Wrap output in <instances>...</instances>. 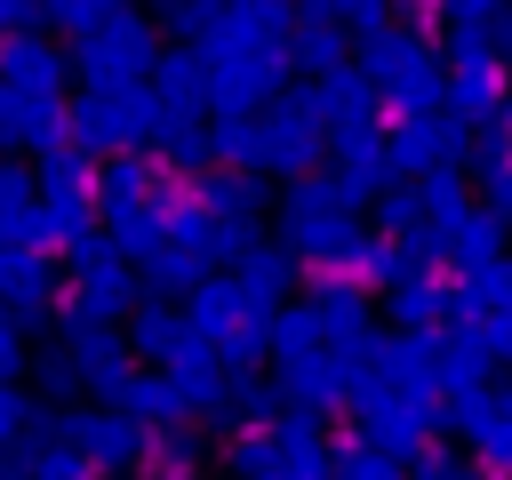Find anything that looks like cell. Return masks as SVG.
I'll return each mask as SVG.
<instances>
[{"mask_svg":"<svg viewBox=\"0 0 512 480\" xmlns=\"http://www.w3.org/2000/svg\"><path fill=\"white\" fill-rule=\"evenodd\" d=\"M128 128H144V112L120 96V88H96L72 104V144H120Z\"/></svg>","mask_w":512,"mask_h":480,"instance_id":"cell-2","label":"cell"},{"mask_svg":"<svg viewBox=\"0 0 512 480\" xmlns=\"http://www.w3.org/2000/svg\"><path fill=\"white\" fill-rule=\"evenodd\" d=\"M32 16H40V0H0V40H8V32H24Z\"/></svg>","mask_w":512,"mask_h":480,"instance_id":"cell-9","label":"cell"},{"mask_svg":"<svg viewBox=\"0 0 512 480\" xmlns=\"http://www.w3.org/2000/svg\"><path fill=\"white\" fill-rule=\"evenodd\" d=\"M80 224H88V200H80V192H48L32 240H80Z\"/></svg>","mask_w":512,"mask_h":480,"instance_id":"cell-5","label":"cell"},{"mask_svg":"<svg viewBox=\"0 0 512 480\" xmlns=\"http://www.w3.org/2000/svg\"><path fill=\"white\" fill-rule=\"evenodd\" d=\"M40 16H56L72 32H96V24H112V0H40Z\"/></svg>","mask_w":512,"mask_h":480,"instance_id":"cell-8","label":"cell"},{"mask_svg":"<svg viewBox=\"0 0 512 480\" xmlns=\"http://www.w3.org/2000/svg\"><path fill=\"white\" fill-rule=\"evenodd\" d=\"M136 48H144V32H136V24H96V32H88V48H80V72L112 88V80L136 64Z\"/></svg>","mask_w":512,"mask_h":480,"instance_id":"cell-3","label":"cell"},{"mask_svg":"<svg viewBox=\"0 0 512 480\" xmlns=\"http://www.w3.org/2000/svg\"><path fill=\"white\" fill-rule=\"evenodd\" d=\"M0 368H8V320H0Z\"/></svg>","mask_w":512,"mask_h":480,"instance_id":"cell-11","label":"cell"},{"mask_svg":"<svg viewBox=\"0 0 512 480\" xmlns=\"http://www.w3.org/2000/svg\"><path fill=\"white\" fill-rule=\"evenodd\" d=\"M40 280H48V272H40V256L0 248V288H8V296H24V312H40V304H32V296H40Z\"/></svg>","mask_w":512,"mask_h":480,"instance_id":"cell-6","label":"cell"},{"mask_svg":"<svg viewBox=\"0 0 512 480\" xmlns=\"http://www.w3.org/2000/svg\"><path fill=\"white\" fill-rule=\"evenodd\" d=\"M0 80L16 96H64V56L40 40V32H8L0 40Z\"/></svg>","mask_w":512,"mask_h":480,"instance_id":"cell-1","label":"cell"},{"mask_svg":"<svg viewBox=\"0 0 512 480\" xmlns=\"http://www.w3.org/2000/svg\"><path fill=\"white\" fill-rule=\"evenodd\" d=\"M8 424H16V400H0V432H8Z\"/></svg>","mask_w":512,"mask_h":480,"instance_id":"cell-10","label":"cell"},{"mask_svg":"<svg viewBox=\"0 0 512 480\" xmlns=\"http://www.w3.org/2000/svg\"><path fill=\"white\" fill-rule=\"evenodd\" d=\"M40 176H48V192H80V184H88V160H80V144H56V152H40Z\"/></svg>","mask_w":512,"mask_h":480,"instance_id":"cell-7","label":"cell"},{"mask_svg":"<svg viewBox=\"0 0 512 480\" xmlns=\"http://www.w3.org/2000/svg\"><path fill=\"white\" fill-rule=\"evenodd\" d=\"M32 224H40V216H32V192H24V176L0 160V248H8V240H32Z\"/></svg>","mask_w":512,"mask_h":480,"instance_id":"cell-4","label":"cell"}]
</instances>
